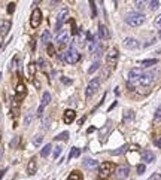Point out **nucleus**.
<instances>
[{"instance_id": "f03ea898", "label": "nucleus", "mask_w": 161, "mask_h": 180, "mask_svg": "<svg viewBox=\"0 0 161 180\" xmlns=\"http://www.w3.org/2000/svg\"><path fill=\"white\" fill-rule=\"evenodd\" d=\"M63 61H66L67 64H76L78 61L81 60V52L75 49V48H69L67 51L64 52V55L60 57Z\"/></svg>"}, {"instance_id": "3c124183", "label": "nucleus", "mask_w": 161, "mask_h": 180, "mask_svg": "<svg viewBox=\"0 0 161 180\" xmlns=\"http://www.w3.org/2000/svg\"><path fill=\"white\" fill-rule=\"evenodd\" d=\"M155 146H157V147H161V138L155 140Z\"/></svg>"}, {"instance_id": "5701e85b", "label": "nucleus", "mask_w": 161, "mask_h": 180, "mask_svg": "<svg viewBox=\"0 0 161 180\" xmlns=\"http://www.w3.org/2000/svg\"><path fill=\"white\" fill-rule=\"evenodd\" d=\"M84 179V176H82V173H79V171H72L70 174H69V177H67V180H82Z\"/></svg>"}, {"instance_id": "58836bf2", "label": "nucleus", "mask_w": 161, "mask_h": 180, "mask_svg": "<svg viewBox=\"0 0 161 180\" xmlns=\"http://www.w3.org/2000/svg\"><path fill=\"white\" fill-rule=\"evenodd\" d=\"M15 6H17V3H14V2H11L8 5V14L9 15H12L14 12H15Z\"/></svg>"}, {"instance_id": "603ef678", "label": "nucleus", "mask_w": 161, "mask_h": 180, "mask_svg": "<svg viewBox=\"0 0 161 180\" xmlns=\"http://www.w3.org/2000/svg\"><path fill=\"white\" fill-rule=\"evenodd\" d=\"M61 80H63V82H64V84H70V82H72V80H70V79H64V77H63V79H61Z\"/></svg>"}, {"instance_id": "e433bc0d", "label": "nucleus", "mask_w": 161, "mask_h": 180, "mask_svg": "<svg viewBox=\"0 0 161 180\" xmlns=\"http://www.w3.org/2000/svg\"><path fill=\"white\" fill-rule=\"evenodd\" d=\"M61 150H63V147H60V146H55V149H54V152H52V156H54V159H57L60 155H61Z\"/></svg>"}, {"instance_id": "09e8293b", "label": "nucleus", "mask_w": 161, "mask_h": 180, "mask_svg": "<svg viewBox=\"0 0 161 180\" xmlns=\"http://www.w3.org/2000/svg\"><path fill=\"white\" fill-rule=\"evenodd\" d=\"M43 109H45V107H43L42 104H40V106H39V109H37V116H39V118H40V116L43 115Z\"/></svg>"}, {"instance_id": "2f4dec72", "label": "nucleus", "mask_w": 161, "mask_h": 180, "mask_svg": "<svg viewBox=\"0 0 161 180\" xmlns=\"http://www.w3.org/2000/svg\"><path fill=\"white\" fill-rule=\"evenodd\" d=\"M37 66H39V69L48 70V61L43 60V58H39V60H37Z\"/></svg>"}, {"instance_id": "6ab92c4d", "label": "nucleus", "mask_w": 161, "mask_h": 180, "mask_svg": "<svg viewBox=\"0 0 161 180\" xmlns=\"http://www.w3.org/2000/svg\"><path fill=\"white\" fill-rule=\"evenodd\" d=\"M11 110H12V116L17 119V116L19 115V100H18V98H14V100H12Z\"/></svg>"}, {"instance_id": "5fc2aeb1", "label": "nucleus", "mask_w": 161, "mask_h": 180, "mask_svg": "<svg viewBox=\"0 0 161 180\" xmlns=\"http://www.w3.org/2000/svg\"><path fill=\"white\" fill-rule=\"evenodd\" d=\"M158 37H160V39H161V30H160V31H158Z\"/></svg>"}, {"instance_id": "6e6552de", "label": "nucleus", "mask_w": 161, "mask_h": 180, "mask_svg": "<svg viewBox=\"0 0 161 180\" xmlns=\"http://www.w3.org/2000/svg\"><path fill=\"white\" fill-rule=\"evenodd\" d=\"M118 55H119V52L117 48H110L109 52L106 54V64L108 66H115L117 61H118Z\"/></svg>"}, {"instance_id": "8fccbe9b", "label": "nucleus", "mask_w": 161, "mask_h": 180, "mask_svg": "<svg viewBox=\"0 0 161 180\" xmlns=\"http://www.w3.org/2000/svg\"><path fill=\"white\" fill-rule=\"evenodd\" d=\"M117 104H118V101H117V100H115V101H113V103L110 104V107H109V112L112 110V109H113V107H115V106H117Z\"/></svg>"}, {"instance_id": "aec40b11", "label": "nucleus", "mask_w": 161, "mask_h": 180, "mask_svg": "<svg viewBox=\"0 0 161 180\" xmlns=\"http://www.w3.org/2000/svg\"><path fill=\"white\" fill-rule=\"evenodd\" d=\"M158 63V60L157 58H151V60H143V61H140L139 64L142 66V67H145V69H148V67H152V66H155Z\"/></svg>"}, {"instance_id": "6e6d98bb", "label": "nucleus", "mask_w": 161, "mask_h": 180, "mask_svg": "<svg viewBox=\"0 0 161 180\" xmlns=\"http://www.w3.org/2000/svg\"><path fill=\"white\" fill-rule=\"evenodd\" d=\"M0 122H2V113H0Z\"/></svg>"}, {"instance_id": "20e7f679", "label": "nucleus", "mask_w": 161, "mask_h": 180, "mask_svg": "<svg viewBox=\"0 0 161 180\" xmlns=\"http://www.w3.org/2000/svg\"><path fill=\"white\" fill-rule=\"evenodd\" d=\"M100 79L99 77H94L93 80L87 85V89H85V97H87V100H90L91 97H93L97 91H99V88H100Z\"/></svg>"}, {"instance_id": "4be33fe9", "label": "nucleus", "mask_w": 161, "mask_h": 180, "mask_svg": "<svg viewBox=\"0 0 161 180\" xmlns=\"http://www.w3.org/2000/svg\"><path fill=\"white\" fill-rule=\"evenodd\" d=\"M49 40H51V33H49L48 30H45L42 33V36H40V42H42L43 45H49Z\"/></svg>"}, {"instance_id": "4c0bfd02", "label": "nucleus", "mask_w": 161, "mask_h": 180, "mask_svg": "<svg viewBox=\"0 0 161 180\" xmlns=\"http://www.w3.org/2000/svg\"><path fill=\"white\" fill-rule=\"evenodd\" d=\"M46 51H48V55H51V57H54L55 55V48H54V45H46Z\"/></svg>"}, {"instance_id": "72a5a7b5", "label": "nucleus", "mask_w": 161, "mask_h": 180, "mask_svg": "<svg viewBox=\"0 0 161 180\" xmlns=\"http://www.w3.org/2000/svg\"><path fill=\"white\" fill-rule=\"evenodd\" d=\"M60 140H69V133L67 131H63L61 134L55 136V141H60Z\"/></svg>"}, {"instance_id": "a18cd8bd", "label": "nucleus", "mask_w": 161, "mask_h": 180, "mask_svg": "<svg viewBox=\"0 0 161 180\" xmlns=\"http://www.w3.org/2000/svg\"><path fill=\"white\" fill-rule=\"evenodd\" d=\"M18 143H19V136H17V137L14 138L12 141H11V147H17Z\"/></svg>"}, {"instance_id": "39448f33", "label": "nucleus", "mask_w": 161, "mask_h": 180, "mask_svg": "<svg viewBox=\"0 0 161 180\" xmlns=\"http://www.w3.org/2000/svg\"><path fill=\"white\" fill-rule=\"evenodd\" d=\"M67 15H69L67 8L60 9V12L57 14V18H55V30L57 31H61V27L64 24V21L67 19Z\"/></svg>"}, {"instance_id": "412c9836", "label": "nucleus", "mask_w": 161, "mask_h": 180, "mask_svg": "<svg viewBox=\"0 0 161 180\" xmlns=\"http://www.w3.org/2000/svg\"><path fill=\"white\" fill-rule=\"evenodd\" d=\"M133 119H134V112L133 110H125L124 112V118H122L124 124H130Z\"/></svg>"}, {"instance_id": "f3484780", "label": "nucleus", "mask_w": 161, "mask_h": 180, "mask_svg": "<svg viewBox=\"0 0 161 180\" xmlns=\"http://www.w3.org/2000/svg\"><path fill=\"white\" fill-rule=\"evenodd\" d=\"M36 171H37V162H36L34 158H32L28 161V164H27V174L33 176V174H36Z\"/></svg>"}, {"instance_id": "ddd939ff", "label": "nucleus", "mask_w": 161, "mask_h": 180, "mask_svg": "<svg viewBox=\"0 0 161 180\" xmlns=\"http://www.w3.org/2000/svg\"><path fill=\"white\" fill-rule=\"evenodd\" d=\"M75 118H76V112L73 110V109H67V110L64 112V115H63L64 124H72L75 121Z\"/></svg>"}, {"instance_id": "4468645a", "label": "nucleus", "mask_w": 161, "mask_h": 180, "mask_svg": "<svg viewBox=\"0 0 161 180\" xmlns=\"http://www.w3.org/2000/svg\"><path fill=\"white\" fill-rule=\"evenodd\" d=\"M82 167L87 170H94L99 167V162H97V159H93V158H85L82 161Z\"/></svg>"}, {"instance_id": "c85d7f7f", "label": "nucleus", "mask_w": 161, "mask_h": 180, "mask_svg": "<svg viewBox=\"0 0 161 180\" xmlns=\"http://www.w3.org/2000/svg\"><path fill=\"white\" fill-rule=\"evenodd\" d=\"M42 141H43V136H40V134H37V136L33 137V146H36V147H39V146L42 145Z\"/></svg>"}, {"instance_id": "a211bd4d", "label": "nucleus", "mask_w": 161, "mask_h": 180, "mask_svg": "<svg viewBox=\"0 0 161 180\" xmlns=\"http://www.w3.org/2000/svg\"><path fill=\"white\" fill-rule=\"evenodd\" d=\"M142 159H143L145 164H151V162H154V159H155V155H154V152H151V150H143V152H142Z\"/></svg>"}, {"instance_id": "0eeeda50", "label": "nucleus", "mask_w": 161, "mask_h": 180, "mask_svg": "<svg viewBox=\"0 0 161 180\" xmlns=\"http://www.w3.org/2000/svg\"><path fill=\"white\" fill-rule=\"evenodd\" d=\"M70 40V35H69L67 30H63V31H58V35L55 37V43H57V46L60 48H63V46H66Z\"/></svg>"}, {"instance_id": "f257e3e1", "label": "nucleus", "mask_w": 161, "mask_h": 180, "mask_svg": "<svg viewBox=\"0 0 161 180\" xmlns=\"http://www.w3.org/2000/svg\"><path fill=\"white\" fill-rule=\"evenodd\" d=\"M145 15L143 14H139V12H130L125 15V22L130 27H139L145 22Z\"/></svg>"}, {"instance_id": "7c9ffc66", "label": "nucleus", "mask_w": 161, "mask_h": 180, "mask_svg": "<svg viewBox=\"0 0 161 180\" xmlns=\"http://www.w3.org/2000/svg\"><path fill=\"white\" fill-rule=\"evenodd\" d=\"M36 69H37L36 63H30L28 64V75H30V77H33L36 75Z\"/></svg>"}, {"instance_id": "b1692460", "label": "nucleus", "mask_w": 161, "mask_h": 180, "mask_svg": "<svg viewBox=\"0 0 161 180\" xmlns=\"http://www.w3.org/2000/svg\"><path fill=\"white\" fill-rule=\"evenodd\" d=\"M51 103V92H48V91H45L42 95V106L45 107V106H48V104Z\"/></svg>"}, {"instance_id": "cd10ccee", "label": "nucleus", "mask_w": 161, "mask_h": 180, "mask_svg": "<svg viewBox=\"0 0 161 180\" xmlns=\"http://www.w3.org/2000/svg\"><path fill=\"white\" fill-rule=\"evenodd\" d=\"M102 52H103V45L102 43H99V46L95 48V51H94L91 55H93L94 58H100V57H102Z\"/></svg>"}, {"instance_id": "a878e982", "label": "nucleus", "mask_w": 161, "mask_h": 180, "mask_svg": "<svg viewBox=\"0 0 161 180\" xmlns=\"http://www.w3.org/2000/svg\"><path fill=\"white\" fill-rule=\"evenodd\" d=\"M79 155H81V150H79L78 147H72V150H70V153H69V156H67V161L73 159L75 156H79Z\"/></svg>"}, {"instance_id": "13d9d810", "label": "nucleus", "mask_w": 161, "mask_h": 180, "mask_svg": "<svg viewBox=\"0 0 161 180\" xmlns=\"http://www.w3.org/2000/svg\"><path fill=\"white\" fill-rule=\"evenodd\" d=\"M0 155H2V153H0Z\"/></svg>"}, {"instance_id": "bb28decb", "label": "nucleus", "mask_w": 161, "mask_h": 180, "mask_svg": "<svg viewBox=\"0 0 161 180\" xmlns=\"http://www.w3.org/2000/svg\"><path fill=\"white\" fill-rule=\"evenodd\" d=\"M33 118H34V113L32 110H28L26 115V118H24V125H30L32 121H33Z\"/></svg>"}, {"instance_id": "37998d69", "label": "nucleus", "mask_w": 161, "mask_h": 180, "mask_svg": "<svg viewBox=\"0 0 161 180\" xmlns=\"http://www.w3.org/2000/svg\"><path fill=\"white\" fill-rule=\"evenodd\" d=\"M78 43H79V46H82V45H84V33H82V30H79V36H78Z\"/></svg>"}, {"instance_id": "7ed1b4c3", "label": "nucleus", "mask_w": 161, "mask_h": 180, "mask_svg": "<svg viewBox=\"0 0 161 180\" xmlns=\"http://www.w3.org/2000/svg\"><path fill=\"white\" fill-rule=\"evenodd\" d=\"M113 171H115L113 162L106 161V162H103L102 165H100V168H99V177H100V179H108Z\"/></svg>"}, {"instance_id": "c756f323", "label": "nucleus", "mask_w": 161, "mask_h": 180, "mask_svg": "<svg viewBox=\"0 0 161 180\" xmlns=\"http://www.w3.org/2000/svg\"><path fill=\"white\" fill-rule=\"evenodd\" d=\"M127 149H128L127 145H125V146H121L119 149H115V150H112V152H110V155H122L124 152H125V150H127Z\"/></svg>"}, {"instance_id": "f704fd0d", "label": "nucleus", "mask_w": 161, "mask_h": 180, "mask_svg": "<svg viewBox=\"0 0 161 180\" xmlns=\"http://www.w3.org/2000/svg\"><path fill=\"white\" fill-rule=\"evenodd\" d=\"M99 69H100V63H99V61H95L93 66L88 69V75H93L94 72H95V70H99Z\"/></svg>"}, {"instance_id": "de8ad7c7", "label": "nucleus", "mask_w": 161, "mask_h": 180, "mask_svg": "<svg viewBox=\"0 0 161 180\" xmlns=\"http://www.w3.org/2000/svg\"><path fill=\"white\" fill-rule=\"evenodd\" d=\"M155 27H158V28L161 30V14L157 18H155Z\"/></svg>"}, {"instance_id": "49530a36", "label": "nucleus", "mask_w": 161, "mask_h": 180, "mask_svg": "<svg viewBox=\"0 0 161 180\" xmlns=\"http://www.w3.org/2000/svg\"><path fill=\"white\" fill-rule=\"evenodd\" d=\"M149 180H161V173H154L149 177Z\"/></svg>"}, {"instance_id": "473e14b6", "label": "nucleus", "mask_w": 161, "mask_h": 180, "mask_svg": "<svg viewBox=\"0 0 161 180\" xmlns=\"http://www.w3.org/2000/svg\"><path fill=\"white\" fill-rule=\"evenodd\" d=\"M148 5H149L148 8L151 9V10H157V9L160 8V2H158V0H152V2H149Z\"/></svg>"}, {"instance_id": "393cba45", "label": "nucleus", "mask_w": 161, "mask_h": 180, "mask_svg": "<svg viewBox=\"0 0 161 180\" xmlns=\"http://www.w3.org/2000/svg\"><path fill=\"white\" fill-rule=\"evenodd\" d=\"M51 150H52V145H45L42 147V150H40V156H42V158H46L48 155L51 153Z\"/></svg>"}, {"instance_id": "4d7b16f0", "label": "nucleus", "mask_w": 161, "mask_h": 180, "mask_svg": "<svg viewBox=\"0 0 161 180\" xmlns=\"http://www.w3.org/2000/svg\"><path fill=\"white\" fill-rule=\"evenodd\" d=\"M0 80H2V73H0Z\"/></svg>"}, {"instance_id": "c03bdc74", "label": "nucleus", "mask_w": 161, "mask_h": 180, "mask_svg": "<svg viewBox=\"0 0 161 180\" xmlns=\"http://www.w3.org/2000/svg\"><path fill=\"white\" fill-rule=\"evenodd\" d=\"M17 66H19V64H18V55H15V57L12 58V64H11V70H14V69H15V67H17Z\"/></svg>"}, {"instance_id": "9d476101", "label": "nucleus", "mask_w": 161, "mask_h": 180, "mask_svg": "<svg viewBox=\"0 0 161 180\" xmlns=\"http://www.w3.org/2000/svg\"><path fill=\"white\" fill-rule=\"evenodd\" d=\"M143 75V72L139 69V67H136V69H131L128 72V77H127V84H134L136 80L139 79V77Z\"/></svg>"}, {"instance_id": "f8f14e48", "label": "nucleus", "mask_w": 161, "mask_h": 180, "mask_svg": "<svg viewBox=\"0 0 161 180\" xmlns=\"http://www.w3.org/2000/svg\"><path fill=\"white\" fill-rule=\"evenodd\" d=\"M12 27V22L9 19H0V37L6 36Z\"/></svg>"}, {"instance_id": "ea45409f", "label": "nucleus", "mask_w": 161, "mask_h": 180, "mask_svg": "<svg viewBox=\"0 0 161 180\" xmlns=\"http://www.w3.org/2000/svg\"><path fill=\"white\" fill-rule=\"evenodd\" d=\"M134 8H136V10H142L145 8V2H140V0L134 2Z\"/></svg>"}, {"instance_id": "79ce46f5", "label": "nucleus", "mask_w": 161, "mask_h": 180, "mask_svg": "<svg viewBox=\"0 0 161 180\" xmlns=\"http://www.w3.org/2000/svg\"><path fill=\"white\" fill-rule=\"evenodd\" d=\"M161 121V106H158V109L155 110V122H160Z\"/></svg>"}, {"instance_id": "a19ab883", "label": "nucleus", "mask_w": 161, "mask_h": 180, "mask_svg": "<svg viewBox=\"0 0 161 180\" xmlns=\"http://www.w3.org/2000/svg\"><path fill=\"white\" fill-rule=\"evenodd\" d=\"M145 171H146V167H145V164H139V165H137V174H139V176H142Z\"/></svg>"}, {"instance_id": "1a4fd4ad", "label": "nucleus", "mask_w": 161, "mask_h": 180, "mask_svg": "<svg viewBox=\"0 0 161 180\" xmlns=\"http://www.w3.org/2000/svg\"><path fill=\"white\" fill-rule=\"evenodd\" d=\"M128 174H130L128 165H119V167H117V170H115V177L118 180H125L128 177Z\"/></svg>"}, {"instance_id": "423d86ee", "label": "nucleus", "mask_w": 161, "mask_h": 180, "mask_svg": "<svg viewBox=\"0 0 161 180\" xmlns=\"http://www.w3.org/2000/svg\"><path fill=\"white\" fill-rule=\"evenodd\" d=\"M40 22H42V12L39 8H36L30 17V26H32V28H37L40 26Z\"/></svg>"}, {"instance_id": "9b49d317", "label": "nucleus", "mask_w": 161, "mask_h": 180, "mask_svg": "<svg viewBox=\"0 0 161 180\" xmlns=\"http://www.w3.org/2000/svg\"><path fill=\"white\" fill-rule=\"evenodd\" d=\"M122 46L125 49H137L140 46V43H139V40H136L134 37H125L124 42H122Z\"/></svg>"}, {"instance_id": "864d4df0", "label": "nucleus", "mask_w": 161, "mask_h": 180, "mask_svg": "<svg viewBox=\"0 0 161 180\" xmlns=\"http://www.w3.org/2000/svg\"><path fill=\"white\" fill-rule=\"evenodd\" d=\"M84 121H85V116H82V118L79 119V125H82V122H84Z\"/></svg>"}, {"instance_id": "c9c22d12", "label": "nucleus", "mask_w": 161, "mask_h": 180, "mask_svg": "<svg viewBox=\"0 0 161 180\" xmlns=\"http://www.w3.org/2000/svg\"><path fill=\"white\" fill-rule=\"evenodd\" d=\"M90 9H91V18L97 17V10H95V2H90Z\"/></svg>"}, {"instance_id": "dca6fc26", "label": "nucleus", "mask_w": 161, "mask_h": 180, "mask_svg": "<svg viewBox=\"0 0 161 180\" xmlns=\"http://www.w3.org/2000/svg\"><path fill=\"white\" fill-rule=\"evenodd\" d=\"M97 37L100 40H108L109 39V31H108V27L103 26V24H99V35Z\"/></svg>"}, {"instance_id": "2eb2a0df", "label": "nucleus", "mask_w": 161, "mask_h": 180, "mask_svg": "<svg viewBox=\"0 0 161 180\" xmlns=\"http://www.w3.org/2000/svg\"><path fill=\"white\" fill-rule=\"evenodd\" d=\"M15 94H17V97L19 98V101H21V98H24L27 94V89H26V85L23 84V82H19L17 86H15Z\"/></svg>"}]
</instances>
